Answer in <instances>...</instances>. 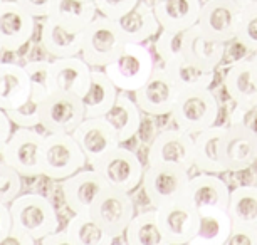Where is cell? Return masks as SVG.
Instances as JSON below:
<instances>
[{
    "mask_svg": "<svg viewBox=\"0 0 257 245\" xmlns=\"http://www.w3.org/2000/svg\"><path fill=\"white\" fill-rule=\"evenodd\" d=\"M12 230H17L34 242H41L46 235L59 230V217L51 203L41 193H21L9 203Z\"/></svg>",
    "mask_w": 257,
    "mask_h": 245,
    "instance_id": "cell-1",
    "label": "cell"
},
{
    "mask_svg": "<svg viewBox=\"0 0 257 245\" xmlns=\"http://www.w3.org/2000/svg\"><path fill=\"white\" fill-rule=\"evenodd\" d=\"M170 114L177 128L195 134L217 124L220 116V104L210 88L182 89Z\"/></svg>",
    "mask_w": 257,
    "mask_h": 245,
    "instance_id": "cell-2",
    "label": "cell"
},
{
    "mask_svg": "<svg viewBox=\"0 0 257 245\" xmlns=\"http://www.w3.org/2000/svg\"><path fill=\"white\" fill-rule=\"evenodd\" d=\"M155 57L143 42H126L109 64L103 67L113 84L124 93H135L155 69Z\"/></svg>",
    "mask_w": 257,
    "mask_h": 245,
    "instance_id": "cell-3",
    "label": "cell"
},
{
    "mask_svg": "<svg viewBox=\"0 0 257 245\" xmlns=\"http://www.w3.org/2000/svg\"><path fill=\"white\" fill-rule=\"evenodd\" d=\"M126 39L121 34L118 22L104 16H96L81 32L79 56L91 67H103L119 54Z\"/></svg>",
    "mask_w": 257,
    "mask_h": 245,
    "instance_id": "cell-4",
    "label": "cell"
},
{
    "mask_svg": "<svg viewBox=\"0 0 257 245\" xmlns=\"http://www.w3.org/2000/svg\"><path fill=\"white\" fill-rule=\"evenodd\" d=\"M86 166L81 146L67 133H47L42 150V176L64 180Z\"/></svg>",
    "mask_w": 257,
    "mask_h": 245,
    "instance_id": "cell-5",
    "label": "cell"
},
{
    "mask_svg": "<svg viewBox=\"0 0 257 245\" xmlns=\"http://www.w3.org/2000/svg\"><path fill=\"white\" fill-rule=\"evenodd\" d=\"M190 173L173 165H148L143 171V191L153 208L185 198Z\"/></svg>",
    "mask_w": 257,
    "mask_h": 245,
    "instance_id": "cell-6",
    "label": "cell"
},
{
    "mask_svg": "<svg viewBox=\"0 0 257 245\" xmlns=\"http://www.w3.org/2000/svg\"><path fill=\"white\" fill-rule=\"evenodd\" d=\"M89 217L109 237L118 238L124 233L128 223L135 217V203L128 191L106 186L91 206Z\"/></svg>",
    "mask_w": 257,
    "mask_h": 245,
    "instance_id": "cell-7",
    "label": "cell"
},
{
    "mask_svg": "<svg viewBox=\"0 0 257 245\" xmlns=\"http://www.w3.org/2000/svg\"><path fill=\"white\" fill-rule=\"evenodd\" d=\"M46 136L36 128H17L6 141L9 166L22 178L42 176V150Z\"/></svg>",
    "mask_w": 257,
    "mask_h": 245,
    "instance_id": "cell-8",
    "label": "cell"
},
{
    "mask_svg": "<svg viewBox=\"0 0 257 245\" xmlns=\"http://www.w3.org/2000/svg\"><path fill=\"white\" fill-rule=\"evenodd\" d=\"M93 168L103 176L108 186L128 191V193L140 186L145 171L143 163L137 153L121 145L111 150L99 161H96Z\"/></svg>",
    "mask_w": 257,
    "mask_h": 245,
    "instance_id": "cell-9",
    "label": "cell"
},
{
    "mask_svg": "<svg viewBox=\"0 0 257 245\" xmlns=\"http://www.w3.org/2000/svg\"><path fill=\"white\" fill-rule=\"evenodd\" d=\"M41 126L47 133L71 134L84 119V108L81 98L61 91H51L41 99L39 106Z\"/></svg>",
    "mask_w": 257,
    "mask_h": 245,
    "instance_id": "cell-10",
    "label": "cell"
},
{
    "mask_svg": "<svg viewBox=\"0 0 257 245\" xmlns=\"http://www.w3.org/2000/svg\"><path fill=\"white\" fill-rule=\"evenodd\" d=\"M155 210L165 245H185L192 242L198 230V210L187 196Z\"/></svg>",
    "mask_w": 257,
    "mask_h": 245,
    "instance_id": "cell-11",
    "label": "cell"
},
{
    "mask_svg": "<svg viewBox=\"0 0 257 245\" xmlns=\"http://www.w3.org/2000/svg\"><path fill=\"white\" fill-rule=\"evenodd\" d=\"M147 160L148 165H173L190 171L193 168V134L180 128L158 133L148 148Z\"/></svg>",
    "mask_w": 257,
    "mask_h": 245,
    "instance_id": "cell-12",
    "label": "cell"
},
{
    "mask_svg": "<svg viewBox=\"0 0 257 245\" xmlns=\"http://www.w3.org/2000/svg\"><path fill=\"white\" fill-rule=\"evenodd\" d=\"M178 93L180 89L163 67L155 66L147 83L135 91V103L138 104L140 111L148 116H167L175 106Z\"/></svg>",
    "mask_w": 257,
    "mask_h": 245,
    "instance_id": "cell-13",
    "label": "cell"
},
{
    "mask_svg": "<svg viewBox=\"0 0 257 245\" xmlns=\"http://www.w3.org/2000/svg\"><path fill=\"white\" fill-rule=\"evenodd\" d=\"M240 16L242 9L235 0H205L197 26L213 39L229 42L235 39Z\"/></svg>",
    "mask_w": 257,
    "mask_h": 245,
    "instance_id": "cell-14",
    "label": "cell"
},
{
    "mask_svg": "<svg viewBox=\"0 0 257 245\" xmlns=\"http://www.w3.org/2000/svg\"><path fill=\"white\" fill-rule=\"evenodd\" d=\"M71 134L84 153L86 163L91 166L104 155H108L111 150L121 145L114 129L111 128L104 116L84 118Z\"/></svg>",
    "mask_w": 257,
    "mask_h": 245,
    "instance_id": "cell-15",
    "label": "cell"
},
{
    "mask_svg": "<svg viewBox=\"0 0 257 245\" xmlns=\"http://www.w3.org/2000/svg\"><path fill=\"white\" fill-rule=\"evenodd\" d=\"M36 17L19 6L17 0L0 2V46L4 51L22 49L32 39Z\"/></svg>",
    "mask_w": 257,
    "mask_h": 245,
    "instance_id": "cell-16",
    "label": "cell"
},
{
    "mask_svg": "<svg viewBox=\"0 0 257 245\" xmlns=\"http://www.w3.org/2000/svg\"><path fill=\"white\" fill-rule=\"evenodd\" d=\"M106 181L103 176L94 170H84L81 168L74 175L62 180V198L67 208L72 213L89 215V210L96 198L103 193L106 188Z\"/></svg>",
    "mask_w": 257,
    "mask_h": 245,
    "instance_id": "cell-17",
    "label": "cell"
},
{
    "mask_svg": "<svg viewBox=\"0 0 257 245\" xmlns=\"http://www.w3.org/2000/svg\"><path fill=\"white\" fill-rule=\"evenodd\" d=\"M220 158L225 171H245L257 161V136L239 124L229 123L220 146Z\"/></svg>",
    "mask_w": 257,
    "mask_h": 245,
    "instance_id": "cell-18",
    "label": "cell"
},
{
    "mask_svg": "<svg viewBox=\"0 0 257 245\" xmlns=\"http://www.w3.org/2000/svg\"><path fill=\"white\" fill-rule=\"evenodd\" d=\"M91 69L93 67L79 56L57 57L51 61L49 93L61 91V93H69L82 98L89 88Z\"/></svg>",
    "mask_w": 257,
    "mask_h": 245,
    "instance_id": "cell-19",
    "label": "cell"
},
{
    "mask_svg": "<svg viewBox=\"0 0 257 245\" xmlns=\"http://www.w3.org/2000/svg\"><path fill=\"white\" fill-rule=\"evenodd\" d=\"M224 52L225 42L207 36L197 24L185 31L182 57H185L187 61L203 67V69L215 71L224 61Z\"/></svg>",
    "mask_w": 257,
    "mask_h": 245,
    "instance_id": "cell-20",
    "label": "cell"
},
{
    "mask_svg": "<svg viewBox=\"0 0 257 245\" xmlns=\"http://www.w3.org/2000/svg\"><path fill=\"white\" fill-rule=\"evenodd\" d=\"M225 134V126L213 124L193 134V166L200 173H225L220 158V146Z\"/></svg>",
    "mask_w": 257,
    "mask_h": 245,
    "instance_id": "cell-21",
    "label": "cell"
},
{
    "mask_svg": "<svg viewBox=\"0 0 257 245\" xmlns=\"http://www.w3.org/2000/svg\"><path fill=\"white\" fill-rule=\"evenodd\" d=\"M187 198L195 208L217 206V208L227 210L230 188L217 173H200L197 176H190Z\"/></svg>",
    "mask_w": 257,
    "mask_h": 245,
    "instance_id": "cell-22",
    "label": "cell"
},
{
    "mask_svg": "<svg viewBox=\"0 0 257 245\" xmlns=\"http://www.w3.org/2000/svg\"><path fill=\"white\" fill-rule=\"evenodd\" d=\"M202 0H157L153 12L165 31H187L198 22Z\"/></svg>",
    "mask_w": 257,
    "mask_h": 245,
    "instance_id": "cell-23",
    "label": "cell"
},
{
    "mask_svg": "<svg viewBox=\"0 0 257 245\" xmlns=\"http://www.w3.org/2000/svg\"><path fill=\"white\" fill-rule=\"evenodd\" d=\"M224 88L234 106L257 104V81L252 73L249 57L227 67L224 74Z\"/></svg>",
    "mask_w": 257,
    "mask_h": 245,
    "instance_id": "cell-24",
    "label": "cell"
},
{
    "mask_svg": "<svg viewBox=\"0 0 257 245\" xmlns=\"http://www.w3.org/2000/svg\"><path fill=\"white\" fill-rule=\"evenodd\" d=\"M32 93V84L21 64L0 61V109L21 106Z\"/></svg>",
    "mask_w": 257,
    "mask_h": 245,
    "instance_id": "cell-25",
    "label": "cell"
},
{
    "mask_svg": "<svg viewBox=\"0 0 257 245\" xmlns=\"http://www.w3.org/2000/svg\"><path fill=\"white\" fill-rule=\"evenodd\" d=\"M119 89L113 84L101 67L91 69L89 88L81 98L84 118H99L109 111L118 98Z\"/></svg>",
    "mask_w": 257,
    "mask_h": 245,
    "instance_id": "cell-26",
    "label": "cell"
},
{
    "mask_svg": "<svg viewBox=\"0 0 257 245\" xmlns=\"http://www.w3.org/2000/svg\"><path fill=\"white\" fill-rule=\"evenodd\" d=\"M116 22L126 42H147L162 31L153 12V4L142 2V0Z\"/></svg>",
    "mask_w": 257,
    "mask_h": 245,
    "instance_id": "cell-27",
    "label": "cell"
},
{
    "mask_svg": "<svg viewBox=\"0 0 257 245\" xmlns=\"http://www.w3.org/2000/svg\"><path fill=\"white\" fill-rule=\"evenodd\" d=\"M198 210V230L190 245H225L232 220L225 208L203 206Z\"/></svg>",
    "mask_w": 257,
    "mask_h": 245,
    "instance_id": "cell-28",
    "label": "cell"
},
{
    "mask_svg": "<svg viewBox=\"0 0 257 245\" xmlns=\"http://www.w3.org/2000/svg\"><path fill=\"white\" fill-rule=\"evenodd\" d=\"M104 119L114 129L119 143L130 141L137 136L142 128V111L135 103V99L130 98L124 91L118 93V98L109 111L104 114Z\"/></svg>",
    "mask_w": 257,
    "mask_h": 245,
    "instance_id": "cell-29",
    "label": "cell"
},
{
    "mask_svg": "<svg viewBox=\"0 0 257 245\" xmlns=\"http://www.w3.org/2000/svg\"><path fill=\"white\" fill-rule=\"evenodd\" d=\"M96 16L98 11L93 0H54L47 19L67 31L82 32Z\"/></svg>",
    "mask_w": 257,
    "mask_h": 245,
    "instance_id": "cell-30",
    "label": "cell"
},
{
    "mask_svg": "<svg viewBox=\"0 0 257 245\" xmlns=\"http://www.w3.org/2000/svg\"><path fill=\"white\" fill-rule=\"evenodd\" d=\"M41 44L49 57H71L81 52V32L67 31L51 19L44 17L41 27Z\"/></svg>",
    "mask_w": 257,
    "mask_h": 245,
    "instance_id": "cell-31",
    "label": "cell"
},
{
    "mask_svg": "<svg viewBox=\"0 0 257 245\" xmlns=\"http://www.w3.org/2000/svg\"><path fill=\"white\" fill-rule=\"evenodd\" d=\"M162 67L180 91L190 88H210L215 79V71L203 69L182 56L165 61Z\"/></svg>",
    "mask_w": 257,
    "mask_h": 245,
    "instance_id": "cell-32",
    "label": "cell"
},
{
    "mask_svg": "<svg viewBox=\"0 0 257 245\" xmlns=\"http://www.w3.org/2000/svg\"><path fill=\"white\" fill-rule=\"evenodd\" d=\"M227 213L232 220V225L257 228V186L240 185L230 190Z\"/></svg>",
    "mask_w": 257,
    "mask_h": 245,
    "instance_id": "cell-33",
    "label": "cell"
},
{
    "mask_svg": "<svg viewBox=\"0 0 257 245\" xmlns=\"http://www.w3.org/2000/svg\"><path fill=\"white\" fill-rule=\"evenodd\" d=\"M123 235L128 245H165L155 208L138 215L135 213Z\"/></svg>",
    "mask_w": 257,
    "mask_h": 245,
    "instance_id": "cell-34",
    "label": "cell"
},
{
    "mask_svg": "<svg viewBox=\"0 0 257 245\" xmlns=\"http://www.w3.org/2000/svg\"><path fill=\"white\" fill-rule=\"evenodd\" d=\"M69 245H109L113 237H109L89 215L72 213V218L66 227Z\"/></svg>",
    "mask_w": 257,
    "mask_h": 245,
    "instance_id": "cell-35",
    "label": "cell"
},
{
    "mask_svg": "<svg viewBox=\"0 0 257 245\" xmlns=\"http://www.w3.org/2000/svg\"><path fill=\"white\" fill-rule=\"evenodd\" d=\"M44 98V94L32 91L31 96L26 103H22L21 106L7 109V116L16 124L17 128H36L41 124V114H39V106H41V99Z\"/></svg>",
    "mask_w": 257,
    "mask_h": 245,
    "instance_id": "cell-36",
    "label": "cell"
},
{
    "mask_svg": "<svg viewBox=\"0 0 257 245\" xmlns=\"http://www.w3.org/2000/svg\"><path fill=\"white\" fill-rule=\"evenodd\" d=\"M183 36L185 31H162L158 32V39L155 42V52L162 59V62L182 56Z\"/></svg>",
    "mask_w": 257,
    "mask_h": 245,
    "instance_id": "cell-37",
    "label": "cell"
},
{
    "mask_svg": "<svg viewBox=\"0 0 257 245\" xmlns=\"http://www.w3.org/2000/svg\"><path fill=\"white\" fill-rule=\"evenodd\" d=\"M235 39L239 41L250 54L257 52V9L242 11Z\"/></svg>",
    "mask_w": 257,
    "mask_h": 245,
    "instance_id": "cell-38",
    "label": "cell"
},
{
    "mask_svg": "<svg viewBox=\"0 0 257 245\" xmlns=\"http://www.w3.org/2000/svg\"><path fill=\"white\" fill-rule=\"evenodd\" d=\"M29 76V81L32 84V91H37L41 94L49 93V78H51V61L49 59H36L27 61L24 66Z\"/></svg>",
    "mask_w": 257,
    "mask_h": 245,
    "instance_id": "cell-39",
    "label": "cell"
},
{
    "mask_svg": "<svg viewBox=\"0 0 257 245\" xmlns=\"http://www.w3.org/2000/svg\"><path fill=\"white\" fill-rule=\"evenodd\" d=\"M22 191V176L11 166H0V203L9 205Z\"/></svg>",
    "mask_w": 257,
    "mask_h": 245,
    "instance_id": "cell-40",
    "label": "cell"
},
{
    "mask_svg": "<svg viewBox=\"0 0 257 245\" xmlns=\"http://www.w3.org/2000/svg\"><path fill=\"white\" fill-rule=\"evenodd\" d=\"M138 2L140 0H94V6L101 16L118 21L132 11Z\"/></svg>",
    "mask_w": 257,
    "mask_h": 245,
    "instance_id": "cell-41",
    "label": "cell"
},
{
    "mask_svg": "<svg viewBox=\"0 0 257 245\" xmlns=\"http://www.w3.org/2000/svg\"><path fill=\"white\" fill-rule=\"evenodd\" d=\"M229 123L239 124L257 136V104L250 106H234L229 114Z\"/></svg>",
    "mask_w": 257,
    "mask_h": 245,
    "instance_id": "cell-42",
    "label": "cell"
},
{
    "mask_svg": "<svg viewBox=\"0 0 257 245\" xmlns=\"http://www.w3.org/2000/svg\"><path fill=\"white\" fill-rule=\"evenodd\" d=\"M227 245H257V228L245 225H232Z\"/></svg>",
    "mask_w": 257,
    "mask_h": 245,
    "instance_id": "cell-43",
    "label": "cell"
},
{
    "mask_svg": "<svg viewBox=\"0 0 257 245\" xmlns=\"http://www.w3.org/2000/svg\"><path fill=\"white\" fill-rule=\"evenodd\" d=\"M19 6L31 14L36 19H44L51 11V6L54 0H17Z\"/></svg>",
    "mask_w": 257,
    "mask_h": 245,
    "instance_id": "cell-44",
    "label": "cell"
},
{
    "mask_svg": "<svg viewBox=\"0 0 257 245\" xmlns=\"http://www.w3.org/2000/svg\"><path fill=\"white\" fill-rule=\"evenodd\" d=\"M11 228H12V220H11V212H9V205L0 203V243L9 235Z\"/></svg>",
    "mask_w": 257,
    "mask_h": 245,
    "instance_id": "cell-45",
    "label": "cell"
},
{
    "mask_svg": "<svg viewBox=\"0 0 257 245\" xmlns=\"http://www.w3.org/2000/svg\"><path fill=\"white\" fill-rule=\"evenodd\" d=\"M2 243H17V245H34L36 242L31 238V237H27V235H24L21 232H17V230H12L11 228V232H9V235L6 238H4V242ZM0 243V245H2Z\"/></svg>",
    "mask_w": 257,
    "mask_h": 245,
    "instance_id": "cell-46",
    "label": "cell"
},
{
    "mask_svg": "<svg viewBox=\"0 0 257 245\" xmlns=\"http://www.w3.org/2000/svg\"><path fill=\"white\" fill-rule=\"evenodd\" d=\"M12 134V121L9 119L7 113L0 109V143H6Z\"/></svg>",
    "mask_w": 257,
    "mask_h": 245,
    "instance_id": "cell-47",
    "label": "cell"
},
{
    "mask_svg": "<svg viewBox=\"0 0 257 245\" xmlns=\"http://www.w3.org/2000/svg\"><path fill=\"white\" fill-rule=\"evenodd\" d=\"M41 242L44 245H69V238H67L66 230L64 232H52L49 235H46L44 238H41Z\"/></svg>",
    "mask_w": 257,
    "mask_h": 245,
    "instance_id": "cell-48",
    "label": "cell"
},
{
    "mask_svg": "<svg viewBox=\"0 0 257 245\" xmlns=\"http://www.w3.org/2000/svg\"><path fill=\"white\" fill-rule=\"evenodd\" d=\"M240 6L242 11H249V9H257V0H235Z\"/></svg>",
    "mask_w": 257,
    "mask_h": 245,
    "instance_id": "cell-49",
    "label": "cell"
},
{
    "mask_svg": "<svg viewBox=\"0 0 257 245\" xmlns=\"http://www.w3.org/2000/svg\"><path fill=\"white\" fill-rule=\"evenodd\" d=\"M7 146L6 143H0V166H7Z\"/></svg>",
    "mask_w": 257,
    "mask_h": 245,
    "instance_id": "cell-50",
    "label": "cell"
},
{
    "mask_svg": "<svg viewBox=\"0 0 257 245\" xmlns=\"http://www.w3.org/2000/svg\"><path fill=\"white\" fill-rule=\"evenodd\" d=\"M250 64H252V73H254V78L257 81V52H254V54H250Z\"/></svg>",
    "mask_w": 257,
    "mask_h": 245,
    "instance_id": "cell-51",
    "label": "cell"
},
{
    "mask_svg": "<svg viewBox=\"0 0 257 245\" xmlns=\"http://www.w3.org/2000/svg\"><path fill=\"white\" fill-rule=\"evenodd\" d=\"M2 51H4V49H2V46H0V54H2Z\"/></svg>",
    "mask_w": 257,
    "mask_h": 245,
    "instance_id": "cell-52",
    "label": "cell"
},
{
    "mask_svg": "<svg viewBox=\"0 0 257 245\" xmlns=\"http://www.w3.org/2000/svg\"><path fill=\"white\" fill-rule=\"evenodd\" d=\"M153 2H157V0H153Z\"/></svg>",
    "mask_w": 257,
    "mask_h": 245,
    "instance_id": "cell-53",
    "label": "cell"
},
{
    "mask_svg": "<svg viewBox=\"0 0 257 245\" xmlns=\"http://www.w3.org/2000/svg\"><path fill=\"white\" fill-rule=\"evenodd\" d=\"M0 2H2V0H0Z\"/></svg>",
    "mask_w": 257,
    "mask_h": 245,
    "instance_id": "cell-54",
    "label": "cell"
},
{
    "mask_svg": "<svg viewBox=\"0 0 257 245\" xmlns=\"http://www.w3.org/2000/svg\"><path fill=\"white\" fill-rule=\"evenodd\" d=\"M93 2H94V0H93Z\"/></svg>",
    "mask_w": 257,
    "mask_h": 245,
    "instance_id": "cell-55",
    "label": "cell"
}]
</instances>
